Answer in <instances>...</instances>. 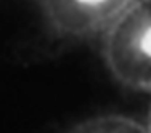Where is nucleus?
Returning <instances> with one entry per match:
<instances>
[{"instance_id":"3","label":"nucleus","mask_w":151,"mask_h":133,"mask_svg":"<svg viewBox=\"0 0 151 133\" xmlns=\"http://www.w3.org/2000/svg\"><path fill=\"white\" fill-rule=\"evenodd\" d=\"M64 133H148L143 122L124 114H98L74 124Z\"/></svg>"},{"instance_id":"2","label":"nucleus","mask_w":151,"mask_h":133,"mask_svg":"<svg viewBox=\"0 0 151 133\" xmlns=\"http://www.w3.org/2000/svg\"><path fill=\"white\" fill-rule=\"evenodd\" d=\"M134 0H37L53 34L69 40L101 37Z\"/></svg>"},{"instance_id":"4","label":"nucleus","mask_w":151,"mask_h":133,"mask_svg":"<svg viewBox=\"0 0 151 133\" xmlns=\"http://www.w3.org/2000/svg\"><path fill=\"white\" fill-rule=\"evenodd\" d=\"M145 127H146V132L151 133V103H150V106H148V112H146V119H145Z\"/></svg>"},{"instance_id":"1","label":"nucleus","mask_w":151,"mask_h":133,"mask_svg":"<svg viewBox=\"0 0 151 133\" xmlns=\"http://www.w3.org/2000/svg\"><path fill=\"white\" fill-rule=\"evenodd\" d=\"M108 72L124 88L151 95V0H134L101 35Z\"/></svg>"}]
</instances>
